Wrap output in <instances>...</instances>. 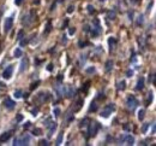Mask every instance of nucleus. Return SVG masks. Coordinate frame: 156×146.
Returning a JSON list of instances; mask_svg holds the SVG:
<instances>
[{
  "instance_id": "39",
  "label": "nucleus",
  "mask_w": 156,
  "mask_h": 146,
  "mask_svg": "<svg viewBox=\"0 0 156 146\" xmlns=\"http://www.w3.org/2000/svg\"><path fill=\"white\" fill-rule=\"evenodd\" d=\"M69 33H70V35L75 34V33H76V29H75V28H70V32H69Z\"/></svg>"
},
{
  "instance_id": "44",
  "label": "nucleus",
  "mask_w": 156,
  "mask_h": 146,
  "mask_svg": "<svg viewBox=\"0 0 156 146\" xmlns=\"http://www.w3.org/2000/svg\"><path fill=\"white\" fill-rule=\"evenodd\" d=\"M22 119H23L22 115H18V116H17V121H22Z\"/></svg>"
},
{
  "instance_id": "29",
  "label": "nucleus",
  "mask_w": 156,
  "mask_h": 146,
  "mask_svg": "<svg viewBox=\"0 0 156 146\" xmlns=\"http://www.w3.org/2000/svg\"><path fill=\"white\" fill-rule=\"evenodd\" d=\"M108 18H109V19H114V18H115V12H114V11L108 12Z\"/></svg>"
},
{
  "instance_id": "25",
  "label": "nucleus",
  "mask_w": 156,
  "mask_h": 146,
  "mask_svg": "<svg viewBox=\"0 0 156 146\" xmlns=\"http://www.w3.org/2000/svg\"><path fill=\"white\" fill-rule=\"evenodd\" d=\"M86 9H88V12H89V13H94V12H95V7H94L92 5H90V4L86 6Z\"/></svg>"
},
{
  "instance_id": "23",
  "label": "nucleus",
  "mask_w": 156,
  "mask_h": 146,
  "mask_svg": "<svg viewBox=\"0 0 156 146\" xmlns=\"http://www.w3.org/2000/svg\"><path fill=\"white\" fill-rule=\"evenodd\" d=\"M13 54H15V57H22L23 51H22L21 48H16V50H15V52H13Z\"/></svg>"
},
{
  "instance_id": "16",
  "label": "nucleus",
  "mask_w": 156,
  "mask_h": 146,
  "mask_svg": "<svg viewBox=\"0 0 156 146\" xmlns=\"http://www.w3.org/2000/svg\"><path fill=\"white\" fill-rule=\"evenodd\" d=\"M143 88H144V79H143V77H141V79L138 80V82H137L136 90H137V91H142Z\"/></svg>"
},
{
  "instance_id": "46",
  "label": "nucleus",
  "mask_w": 156,
  "mask_h": 146,
  "mask_svg": "<svg viewBox=\"0 0 156 146\" xmlns=\"http://www.w3.org/2000/svg\"><path fill=\"white\" fill-rule=\"evenodd\" d=\"M124 129H125V130H129V129H130V127H129L127 125H125V126H124Z\"/></svg>"
},
{
  "instance_id": "30",
  "label": "nucleus",
  "mask_w": 156,
  "mask_h": 146,
  "mask_svg": "<svg viewBox=\"0 0 156 146\" xmlns=\"http://www.w3.org/2000/svg\"><path fill=\"white\" fill-rule=\"evenodd\" d=\"M85 71H86L88 74H92V73H95V68H94V67H90V68H88Z\"/></svg>"
},
{
  "instance_id": "51",
  "label": "nucleus",
  "mask_w": 156,
  "mask_h": 146,
  "mask_svg": "<svg viewBox=\"0 0 156 146\" xmlns=\"http://www.w3.org/2000/svg\"><path fill=\"white\" fill-rule=\"evenodd\" d=\"M58 1H59V3H61V1H64V0H58Z\"/></svg>"
},
{
  "instance_id": "19",
  "label": "nucleus",
  "mask_w": 156,
  "mask_h": 146,
  "mask_svg": "<svg viewBox=\"0 0 156 146\" xmlns=\"http://www.w3.org/2000/svg\"><path fill=\"white\" fill-rule=\"evenodd\" d=\"M89 122H90V120H89L88 117H85L84 120H82V121H81V123H79V127H81V128H82V127H86V126H88L86 123H89Z\"/></svg>"
},
{
  "instance_id": "14",
  "label": "nucleus",
  "mask_w": 156,
  "mask_h": 146,
  "mask_svg": "<svg viewBox=\"0 0 156 146\" xmlns=\"http://www.w3.org/2000/svg\"><path fill=\"white\" fill-rule=\"evenodd\" d=\"M55 129H56V123L55 122H52L51 125H48V138H51L53 135Z\"/></svg>"
},
{
  "instance_id": "45",
  "label": "nucleus",
  "mask_w": 156,
  "mask_h": 146,
  "mask_svg": "<svg viewBox=\"0 0 156 146\" xmlns=\"http://www.w3.org/2000/svg\"><path fill=\"white\" fill-rule=\"evenodd\" d=\"M30 126V122H26V125H24V129H28Z\"/></svg>"
},
{
  "instance_id": "50",
  "label": "nucleus",
  "mask_w": 156,
  "mask_h": 146,
  "mask_svg": "<svg viewBox=\"0 0 156 146\" xmlns=\"http://www.w3.org/2000/svg\"><path fill=\"white\" fill-rule=\"evenodd\" d=\"M34 3H35L36 5H39V4H40V0H34Z\"/></svg>"
},
{
  "instance_id": "7",
  "label": "nucleus",
  "mask_w": 156,
  "mask_h": 146,
  "mask_svg": "<svg viewBox=\"0 0 156 146\" xmlns=\"http://www.w3.org/2000/svg\"><path fill=\"white\" fill-rule=\"evenodd\" d=\"M49 98H51L49 93H48V92H45V91H43V92H40V93L37 94V97H36V99H37V102H39L40 104L48 102V100H49Z\"/></svg>"
},
{
  "instance_id": "8",
  "label": "nucleus",
  "mask_w": 156,
  "mask_h": 146,
  "mask_svg": "<svg viewBox=\"0 0 156 146\" xmlns=\"http://www.w3.org/2000/svg\"><path fill=\"white\" fill-rule=\"evenodd\" d=\"M34 22V15L33 13H26V15H24L23 16V18H22V23H23V25H30L31 23Z\"/></svg>"
},
{
  "instance_id": "18",
  "label": "nucleus",
  "mask_w": 156,
  "mask_h": 146,
  "mask_svg": "<svg viewBox=\"0 0 156 146\" xmlns=\"http://www.w3.org/2000/svg\"><path fill=\"white\" fill-rule=\"evenodd\" d=\"M112 68H113V62L112 61H107L106 62V71L109 73L112 70Z\"/></svg>"
},
{
  "instance_id": "17",
  "label": "nucleus",
  "mask_w": 156,
  "mask_h": 146,
  "mask_svg": "<svg viewBox=\"0 0 156 146\" xmlns=\"http://www.w3.org/2000/svg\"><path fill=\"white\" fill-rule=\"evenodd\" d=\"M26 67H28V59H26V58H24V59H22V62H21V68H19V71H21V73H23V71L26 69Z\"/></svg>"
},
{
  "instance_id": "43",
  "label": "nucleus",
  "mask_w": 156,
  "mask_h": 146,
  "mask_svg": "<svg viewBox=\"0 0 156 146\" xmlns=\"http://www.w3.org/2000/svg\"><path fill=\"white\" fill-rule=\"evenodd\" d=\"M21 3H22V0H15V4L16 5H21Z\"/></svg>"
},
{
  "instance_id": "2",
  "label": "nucleus",
  "mask_w": 156,
  "mask_h": 146,
  "mask_svg": "<svg viewBox=\"0 0 156 146\" xmlns=\"http://www.w3.org/2000/svg\"><path fill=\"white\" fill-rule=\"evenodd\" d=\"M29 142H30V135L24 134V135H21L18 138H16L15 141H13V145L15 146H24V145H28Z\"/></svg>"
},
{
  "instance_id": "37",
  "label": "nucleus",
  "mask_w": 156,
  "mask_h": 146,
  "mask_svg": "<svg viewBox=\"0 0 156 146\" xmlns=\"http://www.w3.org/2000/svg\"><path fill=\"white\" fill-rule=\"evenodd\" d=\"M73 10H75V6H72V5H70V6H69V10H67V12H69V13H71V12H72Z\"/></svg>"
},
{
  "instance_id": "12",
  "label": "nucleus",
  "mask_w": 156,
  "mask_h": 146,
  "mask_svg": "<svg viewBox=\"0 0 156 146\" xmlns=\"http://www.w3.org/2000/svg\"><path fill=\"white\" fill-rule=\"evenodd\" d=\"M15 105H16V103H15L11 98H5V99H4V106H5V109L12 110V109L15 107Z\"/></svg>"
},
{
  "instance_id": "35",
  "label": "nucleus",
  "mask_w": 156,
  "mask_h": 146,
  "mask_svg": "<svg viewBox=\"0 0 156 146\" xmlns=\"http://www.w3.org/2000/svg\"><path fill=\"white\" fill-rule=\"evenodd\" d=\"M53 112L55 113V116H59V115H60V109H59V107H55V109L53 110Z\"/></svg>"
},
{
  "instance_id": "10",
  "label": "nucleus",
  "mask_w": 156,
  "mask_h": 146,
  "mask_svg": "<svg viewBox=\"0 0 156 146\" xmlns=\"http://www.w3.org/2000/svg\"><path fill=\"white\" fill-rule=\"evenodd\" d=\"M120 141L124 142V144H126V145H133V144H135V138H133L132 135L127 134V135H124V136L120 139Z\"/></svg>"
},
{
  "instance_id": "22",
  "label": "nucleus",
  "mask_w": 156,
  "mask_h": 146,
  "mask_svg": "<svg viewBox=\"0 0 156 146\" xmlns=\"http://www.w3.org/2000/svg\"><path fill=\"white\" fill-rule=\"evenodd\" d=\"M143 22H144V17H143V15H139L137 17V25H142Z\"/></svg>"
},
{
  "instance_id": "31",
  "label": "nucleus",
  "mask_w": 156,
  "mask_h": 146,
  "mask_svg": "<svg viewBox=\"0 0 156 146\" xmlns=\"http://www.w3.org/2000/svg\"><path fill=\"white\" fill-rule=\"evenodd\" d=\"M13 96H15L16 98H21V97H22V91H19V90H18V91H16V92L13 93Z\"/></svg>"
},
{
  "instance_id": "52",
  "label": "nucleus",
  "mask_w": 156,
  "mask_h": 146,
  "mask_svg": "<svg viewBox=\"0 0 156 146\" xmlns=\"http://www.w3.org/2000/svg\"><path fill=\"white\" fill-rule=\"evenodd\" d=\"M100 1H105V0H100Z\"/></svg>"
},
{
  "instance_id": "48",
  "label": "nucleus",
  "mask_w": 156,
  "mask_h": 146,
  "mask_svg": "<svg viewBox=\"0 0 156 146\" xmlns=\"http://www.w3.org/2000/svg\"><path fill=\"white\" fill-rule=\"evenodd\" d=\"M47 70H48V71H51V70H52V64H49V65H48V68H47Z\"/></svg>"
},
{
  "instance_id": "21",
  "label": "nucleus",
  "mask_w": 156,
  "mask_h": 146,
  "mask_svg": "<svg viewBox=\"0 0 156 146\" xmlns=\"http://www.w3.org/2000/svg\"><path fill=\"white\" fill-rule=\"evenodd\" d=\"M144 113H145V111H144L143 109L138 111V120H139V121H143V119H144Z\"/></svg>"
},
{
  "instance_id": "36",
  "label": "nucleus",
  "mask_w": 156,
  "mask_h": 146,
  "mask_svg": "<svg viewBox=\"0 0 156 146\" xmlns=\"http://www.w3.org/2000/svg\"><path fill=\"white\" fill-rule=\"evenodd\" d=\"M154 83V74H151V75H149V83Z\"/></svg>"
},
{
  "instance_id": "3",
  "label": "nucleus",
  "mask_w": 156,
  "mask_h": 146,
  "mask_svg": "<svg viewBox=\"0 0 156 146\" xmlns=\"http://www.w3.org/2000/svg\"><path fill=\"white\" fill-rule=\"evenodd\" d=\"M100 129V125L97 122H89V128H88V134L89 136H95Z\"/></svg>"
},
{
  "instance_id": "13",
  "label": "nucleus",
  "mask_w": 156,
  "mask_h": 146,
  "mask_svg": "<svg viewBox=\"0 0 156 146\" xmlns=\"http://www.w3.org/2000/svg\"><path fill=\"white\" fill-rule=\"evenodd\" d=\"M12 133H13V130H9V132L3 133V134H1V136H0V142H5V141H7V140L11 138Z\"/></svg>"
},
{
  "instance_id": "28",
  "label": "nucleus",
  "mask_w": 156,
  "mask_h": 146,
  "mask_svg": "<svg viewBox=\"0 0 156 146\" xmlns=\"http://www.w3.org/2000/svg\"><path fill=\"white\" fill-rule=\"evenodd\" d=\"M33 133H34V135H41V133H42V130H41L40 128H35V129L33 130Z\"/></svg>"
},
{
  "instance_id": "38",
  "label": "nucleus",
  "mask_w": 156,
  "mask_h": 146,
  "mask_svg": "<svg viewBox=\"0 0 156 146\" xmlns=\"http://www.w3.org/2000/svg\"><path fill=\"white\" fill-rule=\"evenodd\" d=\"M126 75H127V77H131V76L133 75V71H132V70H127V73H126Z\"/></svg>"
},
{
  "instance_id": "47",
  "label": "nucleus",
  "mask_w": 156,
  "mask_h": 146,
  "mask_svg": "<svg viewBox=\"0 0 156 146\" xmlns=\"http://www.w3.org/2000/svg\"><path fill=\"white\" fill-rule=\"evenodd\" d=\"M131 1H132L133 4H137V3H139V1H141V0H131Z\"/></svg>"
},
{
  "instance_id": "34",
  "label": "nucleus",
  "mask_w": 156,
  "mask_h": 146,
  "mask_svg": "<svg viewBox=\"0 0 156 146\" xmlns=\"http://www.w3.org/2000/svg\"><path fill=\"white\" fill-rule=\"evenodd\" d=\"M39 145H41V146H43V145L47 146V145H48V141H47V140H40V141H39Z\"/></svg>"
},
{
  "instance_id": "32",
  "label": "nucleus",
  "mask_w": 156,
  "mask_h": 146,
  "mask_svg": "<svg viewBox=\"0 0 156 146\" xmlns=\"http://www.w3.org/2000/svg\"><path fill=\"white\" fill-rule=\"evenodd\" d=\"M23 35H24V32H23V30H19V32H18V35H17V40H21V39L23 38Z\"/></svg>"
},
{
  "instance_id": "5",
  "label": "nucleus",
  "mask_w": 156,
  "mask_h": 146,
  "mask_svg": "<svg viewBox=\"0 0 156 146\" xmlns=\"http://www.w3.org/2000/svg\"><path fill=\"white\" fill-rule=\"evenodd\" d=\"M114 110H115V105H114V104H108L107 106L103 107V110H102V112H101V117L107 119L109 115H112V112H113Z\"/></svg>"
},
{
  "instance_id": "49",
  "label": "nucleus",
  "mask_w": 156,
  "mask_h": 146,
  "mask_svg": "<svg viewBox=\"0 0 156 146\" xmlns=\"http://www.w3.org/2000/svg\"><path fill=\"white\" fill-rule=\"evenodd\" d=\"M152 134H155V123H152Z\"/></svg>"
},
{
  "instance_id": "26",
  "label": "nucleus",
  "mask_w": 156,
  "mask_h": 146,
  "mask_svg": "<svg viewBox=\"0 0 156 146\" xmlns=\"http://www.w3.org/2000/svg\"><path fill=\"white\" fill-rule=\"evenodd\" d=\"M148 96H149V97H148V100H146V103H145V104H146V106H149V104L152 102V92H150Z\"/></svg>"
},
{
  "instance_id": "27",
  "label": "nucleus",
  "mask_w": 156,
  "mask_h": 146,
  "mask_svg": "<svg viewBox=\"0 0 156 146\" xmlns=\"http://www.w3.org/2000/svg\"><path fill=\"white\" fill-rule=\"evenodd\" d=\"M62 134H64V133H60V134L58 135V139H56V145H60V144H61V141H62Z\"/></svg>"
},
{
  "instance_id": "42",
  "label": "nucleus",
  "mask_w": 156,
  "mask_h": 146,
  "mask_svg": "<svg viewBox=\"0 0 156 146\" xmlns=\"http://www.w3.org/2000/svg\"><path fill=\"white\" fill-rule=\"evenodd\" d=\"M37 84H39V82H36V83H34V84H31V90L36 88V87H37Z\"/></svg>"
},
{
  "instance_id": "20",
  "label": "nucleus",
  "mask_w": 156,
  "mask_h": 146,
  "mask_svg": "<svg viewBox=\"0 0 156 146\" xmlns=\"http://www.w3.org/2000/svg\"><path fill=\"white\" fill-rule=\"evenodd\" d=\"M125 84H126V83H125V81H120L118 83V90L119 91H124L125 90Z\"/></svg>"
},
{
  "instance_id": "15",
  "label": "nucleus",
  "mask_w": 156,
  "mask_h": 146,
  "mask_svg": "<svg viewBox=\"0 0 156 146\" xmlns=\"http://www.w3.org/2000/svg\"><path fill=\"white\" fill-rule=\"evenodd\" d=\"M115 44H116V40H115V38L111 36V38L108 39V45H109V51H111V52L113 51V48H114Z\"/></svg>"
},
{
  "instance_id": "4",
  "label": "nucleus",
  "mask_w": 156,
  "mask_h": 146,
  "mask_svg": "<svg viewBox=\"0 0 156 146\" xmlns=\"http://www.w3.org/2000/svg\"><path fill=\"white\" fill-rule=\"evenodd\" d=\"M126 106H127V109L131 110V111H133V110L138 106V100L136 99L135 96H129V97H127V99H126Z\"/></svg>"
},
{
  "instance_id": "24",
  "label": "nucleus",
  "mask_w": 156,
  "mask_h": 146,
  "mask_svg": "<svg viewBox=\"0 0 156 146\" xmlns=\"http://www.w3.org/2000/svg\"><path fill=\"white\" fill-rule=\"evenodd\" d=\"M96 110H97V105H96L95 102H94V103H91V106H90L89 111H96Z\"/></svg>"
},
{
  "instance_id": "6",
  "label": "nucleus",
  "mask_w": 156,
  "mask_h": 146,
  "mask_svg": "<svg viewBox=\"0 0 156 146\" xmlns=\"http://www.w3.org/2000/svg\"><path fill=\"white\" fill-rule=\"evenodd\" d=\"M12 25H13V16L6 17V18H5V22H4V33H5V34H7V33L11 30Z\"/></svg>"
},
{
  "instance_id": "11",
  "label": "nucleus",
  "mask_w": 156,
  "mask_h": 146,
  "mask_svg": "<svg viewBox=\"0 0 156 146\" xmlns=\"http://www.w3.org/2000/svg\"><path fill=\"white\" fill-rule=\"evenodd\" d=\"M12 74H13V65H9V67L4 70V73H3V77H4L5 80H9V79H11Z\"/></svg>"
},
{
  "instance_id": "41",
  "label": "nucleus",
  "mask_w": 156,
  "mask_h": 146,
  "mask_svg": "<svg viewBox=\"0 0 156 146\" xmlns=\"http://www.w3.org/2000/svg\"><path fill=\"white\" fill-rule=\"evenodd\" d=\"M78 45H79V47H81V48H83V46H85V45H86V42H82V41H79V44H78Z\"/></svg>"
},
{
  "instance_id": "9",
  "label": "nucleus",
  "mask_w": 156,
  "mask_h": 146,
  "mask_svg": "<svg viewBox=\"0 0 156 146\" xmlns=\"http://www.w3.org/2000/svg\"><path fill=\"white\" fill-rule=\"evenodd\" d=\"M64 94H65L67 98H72V97L76 94V91H75V88H73V86H70V84L64 86Z\"/></svg>"
},
{
  "instance_id": "40",
  "label": "nucleus",
  "mask_w": 156,
  "mask_h": 146,
  "mask_svg": "<svg viewBox=\"0 0 156 146\" xmlns=\"http://www.w3.org/2000/svg\"><path fill=\"white\" fill-rule=\"evenodd\" d=\"M148 127H149V125H148V123H145V125L143 126V132H144V133L146 132V129H148Z\"/></svg>"
},
{
  "instance_id": "33",
  "label": "nucleus",
  "mask_w": 156,
  "mask_h": 146,
  "mask_svg": "<svg viewBox=\"0 0 156 146\" xmlns=\"http://www.w3.org/2000/svg\"><path fill=\"white\" fill-rule=\"evenodd\" d=\"M51 29H52V24H51V22H48L47 23V29H46V34L51 32Z\"/></svg>"
},
{
  "instance_id": "1",
  "label": "nucleus",
  "mask_w": 156,
  "mask_h": 146,
  "mask_svg": "<svg viewBox=\"0 0 156 146\" xmlns=\"http://www.w3.org/2000/svg\"><path fill=\"white\" fill-rule=\"evenodd\" d=\"M101 33H102V28L100 25V21L97 18H95V19L92 21V28H91V30H90V34H91L92 38H96Z\"/></svg>"
}]
</instances>
